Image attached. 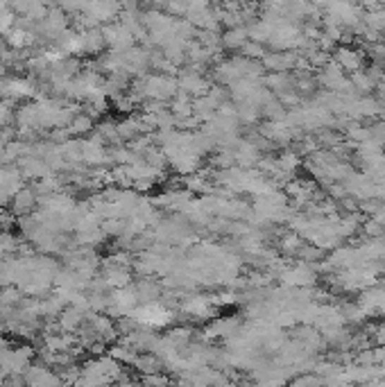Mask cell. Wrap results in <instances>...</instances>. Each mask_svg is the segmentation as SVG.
Here are the masks:
<instances>
[{"label": "cell", "mask_w": 385, "mask_h": 387, "mask_svg": "<svg viewBox=\"0 0 385 387\" xmlns=\"http://www.w3.org/2000/svg\"><path fill=\"white\" fill-rule=\"evenodd\" d=\"M25 385L28 387H63L57 371L41 362L30 364V369L25 371Z\"/></svg>", "instance_id": "1"}, {"label": "cell", "mask_w": 385, "mask_h": 387, "mask_svg": "<svg viewBox=\"0 0 385 387\" xmlns=\"http://www.w3.org/2000/svg\"><path fill=\"white\" fill-rule=\"evenodd\" d=\"M102 35H104V43L111 48V52H125V50L134 48L132 32L121 23H111V25L102 27Z\"/></svg>", "instance_id": "2"}, {"label": "cell", "mask_w": 385, "mask_h": 387, "mask_svg": "<svg viewBox=\"0 0 385 387\" xmlns=\"http://www.w3.org/2000/svg\"><path fill=\"white\" fill-rule=\"evenodd\" d=\"M37 95V84L30 82L25 78H12L5 80V91H3V100L5 102H18V100H28Z\"/></svg>", "instance_id": "3"}, {"label": "cell", "mask_w": 385, "mask_h": 387, "mask_svg": "<svg viewBox=\"0 0 385 387\" xmlns=\"http://www.w3.org/2000/svg\"><path fill=\"white\" fill-rule=\"evenodd\" d=\"M18 170H20V175H23V179H39L41 181V179L52 175L48 164L39 156H23L18 161Z\"/></svg>", "instance_id": "4"}, {"label": "cell", "mask_w": 385, "mask_h": 387, "mask_svg": "<svg viewBox=\"0 0 385 387\" xmlns=\"http://www.w3.org/2000/svg\"><path fill=\"white\" fill-rule=\"evenodd\" d=\"M89 315V313H87ZM87 315L82 313V310H78V308H66L63 313L57 317V326H59V331L61 333H71V336H75L82 326H84V321H87Z\"/></svg>", "instance_id": "5"}, {"label": "cell", "mask_w": 385, "mask_h": 387, "mask_svg": "<svg viewBox=\"0 0 385 387\" xmlns=\"http://www.w3.org/2000/svg\"><path fill=\"white\" fill-rule=\"evenodd\" d=\"M35 207H39V195L32 188H23L12 199V213L18 215V218H28L30 211Z\"/></svg>", "instance_id": "6"}, {"label": "cell", "mask_w": 385, "mask_h": 387, "mask_svg": "<svg viewBox=\"0 0 385 387\" xmlns=\"http://www.w3.org/2000/svg\"><path fill=\"white\" fill-rule=\"evenodd\" d=\"M132 367L141 374V376H152V374H161L164 362L159 360L154 353H136V358L132 362Z\"/></svg>", "instance_id": "7"}, {"label": "cell", "mask_w": 385, "mask_h": 387, "mask_svg": "<svg viewBox=\"0 0 385 387\" xmlns=\"http://www.w3.org/2000/svg\"><path fill=\"white\" fill-rule=\"evenodd\" d=\"M177 84H179V89H181V91H188V93H192V95H200V98H204V95H207V89H209L207 80H202L197 73H184Z\"/></svg>", "instance_id": "8"}, {"label": "cell", "mask_w": 385, "mask_h": 387, "mask_svg": "<svg viewBox=\"0 0 385 387\" xmlns=\"http://www.w3.org/2000/svg\"><path fill=\"white\" fill-rule=\"evenodd\" d=\"M184 310L195 319H207L211 315V299L207 297H188Z\"/></svg>", "instance_id": "9"}, {"label": "cell", "mask_w": 385, "mask_h": 387, "mask_svg": "<svg viewBox=\"0 0 385 387\" xmlns=\"http://www.w3.org/2000/svg\"><path fill=\"white\" fill-rule=\"evenodd\" d=\"M136 290V297H138V304H154L161 295V290L154 281H149V278H143V281H138V285L134 288Z\"/></svg>", "instance_id": "10"}, {"label": "cell", "mask_w": 385, "mask_h": 387, "mask_svg": "<svg viewBox=\"0 0 385 387\" xmlns=\"http://www.w3.org/2000/svg\"><path fill=\"white\" fill-rule=\"evenodd\" d=\"M66 129H68L71 138H84L87 134L93 132V118H89L87 113H78Z\"/></svg>", "instance_id": "11"}, {"label": "cell", "mask_w": 385, "mask_h": 387, "mask_svg": "<svg viewBox=\"0 0 385 387\" xmlns=\"http://www.w3.org/2000/svg\"><path fill=\"white\" fill-rule=\"evenodd\" d=\"M116 127H118L121 141H136L138 134H141V123H138V118H134V116L123 118V121Z\"/></svg>", "instance_id": "12"}, {"label": "cell", "mask_w": 385, "mask_h": 387, "mask_svg": "<svg viewBox=\"0 0 385 387\" xmlns=\"http://www.w3.org/2000/svg\"><path fill=\"white\" fill-rule=\"evenodd\" d=\"M145 387H170V381L166 374H152V376H143L141 381Z\"/></svg>", "instance_id": "13"}, {"label": "cell", "mask_w": 385, "mask_h": 387, "mask_svg": "<svg viewBox=\"0 0 385 387\" xmlns=\"http://www.w3.org/2000/svg\"><path fill=\"white\" fill-rule=\"evenodd\" d=\"M245 32L243 30H231V32H227V37H224V43H227L229 48H238V46H243V41H245Z\"/></svg>", "instance_id": "14"}, {"label": "cell", "mask_w": 385, "mask_h": 387, "mask_svg": "<svg viewBox=\"0 0 385 387\" xmlns=\"http://www.w3.org/2000/svg\"><path fill=\"white\" fill-rule=\"evenodd\" d=\"M9 121H12V109H9V102L0 100V129L9 127Z\"/></svg>", "instance_id": "15"}, {"label": "cell", "mask_w": 385, "mask_h": 387, "mask_svg": "<svg viewBox=\"0 0 385 387\" xmlns=\"http://www.w3.org/2000/svg\"><path fill=\"white\" fill-rule=\"evenodd\" d=\"M114 387H145L143 383H134V381H123V383H116Z\"/></svg>", "instance_id": "16"}, {"label": "cell", "mask_w": 385, "mask_h": 387, "mask_svg": "<svg viewBox=\"0 0 385 387\" xmlns=\"http://www.w3.org/2000/svg\"><path fill=\"white\" fill-rule=\"evenodd\" d=\"M170 387H173V385H170ZM177 387H179V385H177Z\"/></svg>", "instance_id": "17"}]
</instances>
